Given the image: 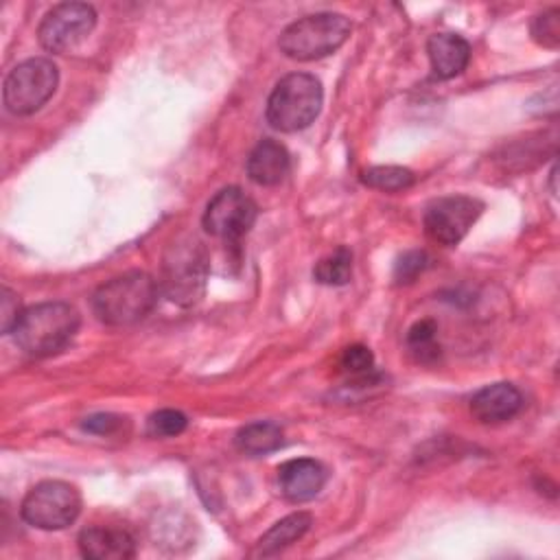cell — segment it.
<instances>
[{
  "label": "cell",
  "mask_w": 560,
  "mask_h": 560,
  "mask_svg": "<svg viewBox=\"0 0 560 560\" xmlns=\"http://www.w3.org/2000/svg\"><path fill=\"white\" fill-rule=\"evenodd\" d=\"M57 66L46 57H33L18 63L4 79V105L11 114L26 116L37 112L57 90Z\"/></svg>",
  "instance_id": "cell-6"
},
{
  "label": "cell",
  "mask_w": 560,
  "mask_h": 560,
  "mask_svg": "<svg viewBox=\"0 0 560 560\" xmlns=\"http://www.w3.org/2000/svg\"><path fill=\"white\" fill-rule=\"evenodd\" d=\"M560 11L551 9L534 18L532 37L545 48H558L560 44Z\"/></svg>",
  "instance_id": "cell-22"
},
{
  "label": "cell",
  "mask_w": 560,
  "mask_h": 560,
  "mask_svg": "<svg viewBox=\"0 0 560 560\" xmlns=\"http://www.w3.org/2000/svg\"><path fill=\"white\" fill-rule=\"evenodd\" d=\"M324 483H326V468L311 457L289 459L282 466H278L280 492L293 503H304L315 499L324 488Z\"/></svg>",
  "instance_id": "cell-11"
},
{
  "label": "cell",
  "mask_w": 560,
  "mask_h": 560,
  "mask_svg": "<svg viewBox=\"0 0 560 560\" xmlns=\"http://www.w3.org/2000/svg\"><path fill=\"white\" fill-rule=\"evenodd\" d=\"M350 28V20L341 13H313L289 24L280 35L278 46L289 59L311 61L335 52L348 39Z\"/></svg>",
  "instance_id": "cell-5"
},
{
  "label": "cell",
  "mask_w": 560,
  "mask_h": 560,
  "mask_svg": "<svg viewBox=\"0 0 560 560\" xmlns=\"http://www.w3.org/2000/svg\"><path fill=\"white\" fill-rule=\"evenodd\" d=\"M122 424V418L120 416H114V413H92L88 416L81 427L90 433H96V435H109V433H116Z\"/></svg>",
  "instance_id": "cell-26"
},
{
  "label": "cell",
  "mask_w": 560,
  "mask_h": 560,
  "mask_svg": "<svg viewBox=\"0 0 560 560\" xmlns=\"http://www.w3.org/2000/svg\"><path fill=\"white\" fill-rule=\"evenodd\" d=\"M79 330V313L66 302H42L22 311L13 337L31 357H50L63 350Z\"/></svg>",
  "instance_id": "cell-2"
},
{
  "label": "cell",
  "mask_w": 560,
  "mask_h": 560,
  "mask_svg": "<svg viewBox=\"0 0 560 560\" xmlns=\"http://www.w3.org/2000/svg\"><path fill=\"white\" fill-rule=\"evenodd\" d=\"M96 26V11L83 2H63L52 7L39 28V44L50 52H66L79 46Z\"/></svg>",
  "instance_id": "cell-9"
},
{
  "label": "cell",
  "mask_w": 560,
  "mask_h": 560,
  "mask_svg": "<svg viewBox=\"0 0 560 560\" xmlns=\"http://www.w3.org/2000/svg\"><path fill=\"white\" fill-rule=\"evenodd\" d=\"M361 179L370 188L385 190V192H398V190H405L413 184V173L405 166L387 164V166H372V168L363 171Z\"/></svg>",
  "instance_id": "cell-19"
},
{
  "label": "cell",
  "mask_w": 560,
  "mask_h": 560,
  "mask_svg": "<svg viewBox=\"0 0 560 560\" xmlns=\"http://www.w3.org/2000/svg\"><path fill=\"white\" fill-rule=\"evenodd\" d=\"M79 512V490L57 479H48L33 486L20 505L22 518L39 529H63L77 521Z\"/></svg>",
  "instance_id": "cell-7"
},
{
  "label": "cell",
  "mask_w": 560,
  "mask_h": 560,
  "mask_svg": "<svg viewBox=\"0 0 560 560\" xmlns=\"http://www.w3.org/2000/svg\"><path fill=\"white\" fill-rule=\"evenodd\" d=\"M407 350L420 363H433L440 357L438 326L433 319H420L407 330Z\"/></svg>",
  "instance_id": "cell-18"
},
{
  "label": "cell",
  "mask_w": 560,
  "mask_h": 560,
  "mask_svg": "<svg viewBox=\"0 0 560 560\" xmlns=\"http://www.w3.org/2000/svg\"><path fill=\"white\" fill-rule=\"evenodd\" d=\"M427 55L438 79H453L468 66L470 46L455 33H435L427 42Z\"/></svg>",
  "instance_id": "cell-14"
},
{
  "label": "cell",
  "mask_w": 560,
  "mask_h": 560,
  "mask_svg": "<svg viewBox=\"0 0 560 560\" xmlns=\"http://www.w3.org/2000/svg\"><path fill=\"white\" fill-rule=\"evenodd\" d=\"M313 276L322 284H335V287L346 284L352 276V254L346 247L335 249L332 254H328L315 265Z\"/></svg>",
  "instance_id": "cell-20"
},
{
  "label": "cell",
  "mask_w": 560,
  "mask_h": 560,
  "mask_svg": "<svg viewBox=\"0 0 560 560\" xmlns=\"http://www.w3.org/2000/svg\"><path fill=\"white\" fill-rule=\"evenodd\" d=\"M311 523H313V518L308 512H295V514L284 516L282 521L271 525L260 536V540L256 542L254 556H273V553L282 551L284 547L300 540L306 534V529L311 527Z\"/></svg>",
  "instance_id": "cell-16"
},
{
  "label": "cell",
  "mask_w": 560,
  "mask_h": 560,
  "mask_svg": "<svg viewBox=\"0 0 560 560\" xmlns=\"http://www.w3.org/2000/svg\"><path fill=\"white\" fill-rule=\"evenodd\" d=\"M372 365H374V357H372L370 348H365L361 343L348 346L341 352V368L350 374H365L372 370Z\"/></svg>",
  "instance_id": "cell-24"
},
{
  "label": "cell",
  "mask_w": 560,
  "mask_h": 560,
  "mask_svg": "<svg viewBox=\"0 0 560 560\" xmlns=\"http://www.w3.org/2000/svg\"><path fill=\"white\" fill-rule=\"evenodd\" d=\"M429 254L422 252V249H411V252H405L396 265H394V280L398 284H409L413 282L427 267H429Z\"/></svg>",
  "instance_id": "cell-23"
},
{
  "label": "cell",
  "mask_w": 560,
  "mask_h": 560,
  "mask_svg": "<svg viewBox=\"0 0 560 560\" xmlns=\"http://www.w3.org/2000/svg\"><path fill=\"white\" fill-rule=\"evenodd\" d=\"M483 203L468 195L435 199L424 212V232L440 245H457L479 219Z\"/></svg>",
  "instance_id": "cell-10"
},
{
  "label": "cell",
  "mask_w": 560,
  "mask_h": 560,
  "mask_svg": "<svg viewBox=\"0 0 560 560\" xmlns=\"http://www.w3.org/2000/svg\"><path fill=\"white\" fill-rule=\"evenodd\" d=\"M79 551L88 560H127L136 556V540L122 527L92 525L79 534Z\"/></svg>",
  "instance_id": "cell-12"
},
{
  "label": "cell",
  "mask_w": 560,
  "mask_h": 560,
  "mask_svg": "<svg viewBox=\"0 0 560 560\" xmlns=\"http://www.w3.org/2000/svg\"><path fill=\"white\" fill-rule=\"evenodd\" d=\"M188 424V418L177 409H160L149 416L147 433L153 438H175Z\"/></svg>",
  "instance_id": "cell-21"
},
{
  "label": "cell",
  "mask_w": 560,
  "mask_h": 560,
  "mask_svg": "<svg viewBox=\"0 0 560 560\" xmlns=\"http://www.w3.org/2000/svg\"><path fill=\"white\" fill-rule=\"evenodd\" d=\"M523 407V396L512 383H492L481 387L472 400L470 411L479 422L494 424L510 420Z\"/></svg>",
  "instance_id": "cell-13"
},
{
  "label": "cell",
  "mask_w": 560,
  "mask_h": 560,
  "mask_svg": "<svg viewBox=\"0 0 560 560\" xmlns=\"http://www.w3.org/2000/svg\"><path fill=\"white\" fill-rule=\"evenodd\" d=\"M322 101V83L313 74L291 72L276 83L267 101V122L284 133L300 131L317 118Z\"/></svg>",
  "instance_id": "cell-4"
},
{
  "label": "cell",
  "mask_w": 560,
  "mask_h": 560,
  "mask_svg": "<svg viewBox=\"0 0 560 560\" xmlns=\"http://www.w3.org/2000/svg\"><path fill=\"white\" fill-rule=\"evenodd\" d=\"M291 160L287 149L276 140H260L247 158V175L258 186H276L289 173Z\"/></svg>",
  "instance_id": "cell-15"
},
{
  "label": "cell",
  "mask_w": 560,
  "mask_h": 560,
  "mask_svg": "<svg viewBox=\"0 0 560 560\" xmlns=\"http://www.w3.org/2000/svg\"><path fill=\"white\" fill-rule=\"evenodd\" d=\"M0 328L2 332H13L20 315H22V308H20V300L13 291H9L7 287L2 289L0 293Z\"/></svg>",
  "instance_id": "cell-25"
},
{
  "label": "cell",
  "mask_w": 560,
  "mask_h": 560,
  "mask_svg": "<svg viewBox=\"0 0 560 560\" xmlns=\"http://www.w3.org/2000/svg\"><path fill=\"white\" fill-rule=\"evenodd\" d=\"M160 284L144 271H129L101 284L92 295L94 315L107 326L144 319L158 304Z\"/></svg>",
  "instance_id": "cell-1"
},
{
  "label": "cell",
  "mask_w": 560,
  "mask_h": 560,
  "mask_svg": "<svg viewBox=\"0 0 560 560\" xmlns=\"http://www.w3.org/2000/svg\"><path fill=\"white\" fill-rule=\"evenodd\" d=\"M208 280V254L206 247L192 236L175 238L162 258V278L160 289L164 295L179 304H195L206 289Z\"/></svg>",
  "instance_id": "cell-3"
},
{
  "label": "cell",
  "mask_w": 560,
  "mask_h": 560,
  "mask_svg": "<svg viewBox=\"0 0 560 560\" xmlns=\"http://www.w3.org/2000/svg\"><path fill=\"white\" fill-rule=\"evenodd\" d=\"M258 206L238 186L219 190L206 206L203 230L225 243H238L256 223Z\"/></svg>",
  "instance_id": "cell-8"
},
{
  "label": "cell",
  "mask_w": 560,
  "mask_h": 560,
  "mask_svg": "<svg viewBox=\"0 0 560 560\" xmlns=\"http://www.w3.org/2000/svg\"><path fill=\"white\" fill-rule=\"evenodd\" d=\"M234 442H236V448L247 455H265L276 451L282 444V431L273 422L258 420L238 429Z\"/></svg>",
  "instance_id": "cell-17"
}]
</instances>
